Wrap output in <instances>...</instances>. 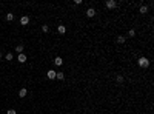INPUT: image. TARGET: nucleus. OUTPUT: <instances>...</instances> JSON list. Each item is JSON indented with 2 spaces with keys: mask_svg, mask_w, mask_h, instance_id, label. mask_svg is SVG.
I'll return each mask as SVG.
<instances>
[{
  "mask_svg": "<svg viewBox=\"0 0 154 114\" xmlns=\"http://www.w3.org/2000/svg\"><path fill=\"white\" fill-rule=\"evenodd\" d=\"M137 65H139L140 68H148L149 66V59L148 57H139L137 59Z\"/></svg>",
  "mask_w": 154,
  "mask_h": 114,
  "instance_id": "1",
  "label": "nucleus"
},
{
  "mask_svg": "<svg viewBox=\"0 0 154 114\" xmlns=\"http://www.w3.org/2000/svg\"><path fill=\"white\" fill-rule=\"evenodd\" d=\"M6 114H17V113H15V109H8Z\"/></svg>",
  "mask_w": 154,
  "mask_h": 114,
  "instance_id": "19",
  "label": "nucleus"
},
{
  "mask_svg": "<svg viewBox=\"0 0 154 114\" xmlns=\"http://www.w3.org/2000/svg\"><path fill=\"white\" fill-rule=\"evenodd\" d=\"M56 73H57V71H54V69H49L48 73H46V77H48V79H51V80H52V79H56Z\"/></svg>",
  "mask_w": 154,
  "mask_h": 114,
  "instance_id": "4",
  "label": "nucleus"
},
{
  "mask_svg": "<svg viewBox=\"0 0 154 114\" xmlns=\"http://www.w3.org/2000/svg\"><path fill=\"white\" fill-rule=\"evenodd\" d=\"M56 79H59V80H63V79H65V73H62V71H59V73H56Z\"/></svg>",
  "mask_w": 154,
  "mask_h": 114,
  "instance_id": "10",
  "label": "nucleus"
},
{
  "mask_svg": "<svg viewBox=\"0 0 154 114\" xmlns=\"http://www.w3.org/2000/svg\"><path fill=\"white\" fill-rule=\"evenodd\" d=\"M57 31H59V34H65V32H66L65 25H57Z\"/></svg>",
  "mask_w": 154,
  "mask_h": 114,
  "instance_id": "7",
  "label": "nucleus"
},
{
  "mask_svg": "<svg viewBox=\"0 0 154 114\" xmlns=\"http://www.w3.org/2000/svg\"><path fill=\"white\" fill-rule=\"evenodd\" d=\"M28 23H29V17H28V15H23V17H20V25L26 26Z\"/></svg>",
  "mask_w": 154,
  "mask_h": 114,
  "instance_id": "3",
  "label": "nucleus"
},
{
  "mask_svg": "<svg viewBox=\"0 0 154 114\" xmlns=\"http://www.w3.org/2000/svg\"><path fill=\"white\" fill-rule=\"evenodd\" d=\"M86 15H88V17H94V15H95V9H94V8H88V9H86Z\"/></svg>",
  "mask_w": 154,
  "mask_h": 114,
  "instance_id": "6",
  "label": "nucleus"
},
{
  "mask_svg": "<svg viewBox=\"0 0 154 114\" xmlns=\"http://www.w3.org/2000/svg\"><path fill=\"white\" fill-rule=\"evenodd\" d=\"M26 94H28L26 88H22V90L19 91V97H20V99H23V97H26Z\"/></svg>",
  "mask_w": 154,
  "mask_h": 114,
  "instance_id": "8",
  "label": "nucleus"
},
{
  "mask_svg": "<svg viewBox=\"0 0 154 114\" xmlns=\"http://www.w3.org/2000/svg\"><path fill=\"white\" fill-rule=\"evenodd\" d=\"M2 59H3V54H2V53H0V60H2Z\"/></svg>",
  "mask_w": 154,
  "mask_h": 114,
  "instance_id": "20",
  "label": "nucleus"
},
{
  "mask_svg": "<svg viewBox=\"0 0 154 114\" xmlns=\"http://www.w3.org/2000/svg\"><path fill=\"white\" fill-rule=\"evenodd\" d=\"M6 20H8V22H12V20H14V14H12V12H8V14H6Z\"/></svg>",
  "mask_w": 154,
  "mask_h": 114,
  "instance_id": "11",
  "label": "nucleus"
},
{
  "mask_svg": "<svg viewBox=\"0 0 154 114\" xmlns=\"http://www.w3.org/2000/svg\"><path fill=\"white\" fill-rule=\"evenodd\" d=\"M125 40H126V37H123V36H119L117 37V43H120V45L125 43Z\"/></svg>",
  "mask_w": 154,
  "mask_h": 114,
  "instance_id": "14",
  "label": "nucleus"
},
{
  "mask_svg": "<svg viewBox=\"0 0 154 114\" xmlns=\"http://www.w3.org/2000/svg\"><path fill=\"white\" fill-rule=\"evenodd\" d=\"M105 6L108 8V9H114V8L117 6V2H116V0H108V2L105 3Z\"/></svg>",
  "mask_w": 154,
  "mask_h": 114,
  "instance_id": "2",
  "label": "nucleus"
},
{
  "mask_svg": "<svg viewBox=\"0 0 154 114\" xmlns=\"http://www.w3.org/2000/svg\"><path fill=\"white\" fill-rule=\"evenodd\" d=\"M15 53L22 54L23 53V45H17V46H15Z\"/></svg>",
  "mask_w": 154,
  "mask_h": 114,
  "instance_id": "12",
  "label": "nucleus"
},
{
  "mask_svg": "<svg viewBox=\"0 0 154 114\" xmlns=\"http://www.w3.org/2000/svg\"><path fill=\"white\" fill-rule=\"evenodd\" d=\"M147 12H148V6L142 5V6H140V14H147Z\"/></svg>",
  "mask_w": 154,
  "mask_h": 114,
  "instance_id": "13",
  "label": "nucleus"
},
{
  "mask_svg": "<svg viewBox=\"0 0 154 114\" xmlns=\"http://www.w3.org/2000/svg\"><path fill=\"white\" fill-rule=\"evenodd\" d=\"M54 65H56V66H62V65H63V60H62V57L57 56L56 59H54Z\"/></svg>",
  "mask_w": 154,
  "mask_h": 114,
  "instance_id": "5",
  "label": "nucleus"
},
{
  "mask_svg": "<svg viewBox=\"0 0 154 114\" xmlns=\"http://www.w3.org/2000/svg\"><path fill=\"white\" fill-rule=\"evenodd\" d=\"M42 31H43V32H48V31H49V26H48V25H42Z\"/></svg>",
  "mask_w": 154,
  "mask_h": 114,
  "instance_id": "17",
  "label": "nucleus"
},
{
  "mask_svg": "<svg viewBox=\"0 0 154 114\" xmlns=\"http://www.w3.org/2000/svg\"><path fill=\"white\" fill-rule=\"evenodd\" d=\"M116 80H117L119 83H123V80H125V79H123V76H122V74H119L117 77H116Z\"/></svg>",
  "mask_w": 154,
  "mask_h": 114,
  "instance_id": "16",
  "label": "nucleus"
},
{
  "mask_svg": "<svg viewBox=\"0 0 154 114\" xmlns=\"http://www.w3.org/2000/svg\"><path fill=\"white\" fill-rule=\"evenodd\" d=\"M128 36H130V37H134V36H136V31H134V29H130V31H128Z\"/></svg>",
  "mask_w": 154,
  "mask_h": 114,
  "instance_id": "18",
  "label": "nucleus"
},
{
  "mask_svg": "<svg viewBox=\"0 0 154 114\" xmlns=\"http://www.w3.org/2000/svg\"><path fill=\"white\" fill-rule=\"evenodd\" d=\"M5 59H6V60H8V62H11V60H12V59H14V54H12V53H8V54H6V56H5Z\"/></svg>",
  "mask_w": 154,
  "mask_h": 114,
  "instance_id": "15",
  "label": "nucleus"
},
{
  "mask_svg": "<svg viewBox=\"0 0 154 114\" xmlns=\"http://www.w3.org/2000/svg\"><path fill=\"white\" fill-rule=\"evenodd\" d=\"M17 60H19L20 63H25V62H26V56H25L23 53H22V54H19V56H17Z\"/></svg>",
  "mask_w": 154,
  "mask_h": 114,
  "instance_id": "9",
  "label": "nucleus"
}]
</instances>
